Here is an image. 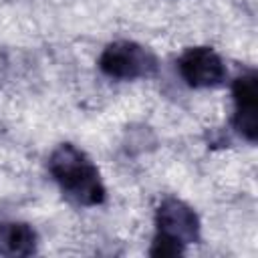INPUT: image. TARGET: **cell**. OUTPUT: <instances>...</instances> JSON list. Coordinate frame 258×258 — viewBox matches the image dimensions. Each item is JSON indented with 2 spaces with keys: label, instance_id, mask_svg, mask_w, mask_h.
<instances>
[{
  "label": "cell",
  "instance_id": "obj_7",
  "mask_svg": "<svg viewBox=\"0 0 258 258\" xmlns=\"http://www.w3.org/2000/svg\"><path fill=\"white\" fill-rule=\"evenodd\" d=\"M149 254L151 256H161V258L179 256V254H183V244H179L175 240H169V238H165L161 234H155L153 244L149 248Z\"/></svg>",
  "mask_w": 258,
  "mask_h": 258
},
{
  "label": "cell",
  "instance_id": "obj_2",
  "mask_svg": "<svg viewBox=\"0 0 258 258\" xmlns=\"http://www.w3.org/2000/svg\"><path fill=\"white\" fill-rule=\"evenodd\" d=\"M99 69L119 81L151 77L157 69V58L145 46L131 40H117L105 46L99 56Z\"/></svg>",
  "mask_w": 258,
  "mask_h": 258
},
{
  "label": "cell",
  "instance_id": "obj_5",
  "mask_svg": "<svg viewBox=\"0 0 258 258\" xmlns=\"http://www.w3.org/2000/svg\"><path fill=\"white\" fill-rule=\"evenodd\" d=\"M234 97V127L248 141L258 137V79L256 73L240 75L232 85Z\"/></svg>",
  "mask_w": 258,
  "mask_h": 258
},
{
  "label": "cell",
  "instance_id": "obj_1",
  "mask_svg": "<svg viewBox=\"0 0 258 258\" xmlns=\"http://www.w3.org/2000/svg\"><path fill=\"white\" fill-rule=\"evenodd\" d=\"M48 171L60 191L77 206H99L105 200V185L95 163L73 143L58 145L50 159Z\"/></svg>",
  "mask_w": 258,
  "mask_h": 258
},
{
  "label": "cell",
  "instance_id": "obj_6",
  "mask_svg": "<svg viewBox=\"0 0 258 258\" xmlns=\"http://www.w3.org/2000/svg\"><path fill=\"white\" fill-rule=\"evenodd\" d=\"M36 252V232L24 222L0 224V256L24 258Z\"/></svg>",
  "mask_w": 258,
  "mask_h": 258
},
{
  "label": "cell",
  "instance_id": "obj_4",
  "mask_svg": "<svg viewBox=\"0 0 258 258\" xmlns=\"http://www.w3.org/2000/svg\"><path fill=\"white\" fill-rule=\"evenodd\" d=\"M155 226H157V234L175 240L183 246L200 240L198 214L177 198H167L159 204L155 214Z\"/></svg>",
  "mask_w": 258,
  "mask_h": 258
},
{
  "label": "cell",
  "instance_id": "obj_3",
  "mask_svg": "<svg viewBox=\"0 0 258 258\" xmlns=\"http://www.w3.org/2000/svg\"><path fill=\"white\" fill-rule=\"evenodd\" d=\"M177 69H179L181 79L194 89L218 87L226 79L224 60L210 46H191V48H187L179 56Z\"/></svg>",
  "mask_w": 258,
  "mask_h": 258
}]
</instances>
